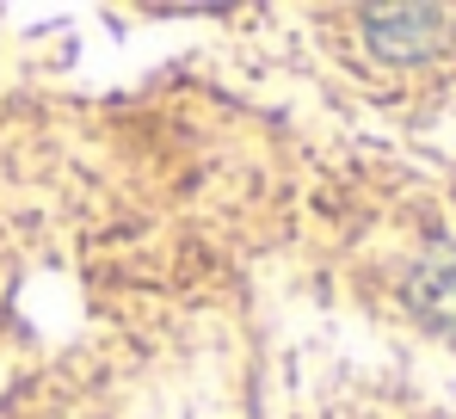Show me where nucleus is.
Listing matches in <instances>:
<instances>
[{"mask_svg":"<svg viewBox=\"0 0 456 419\" xmlns=\"http://www.w3.org/2000/svg\"><path fill=\"white\" fill-rule=\"evenodd\" d=\"M364 25H370V44L382 56H419V50L444 44V31H432V25H451V19L432 6H401V12H370Z\"/></svg>","mask_w":456,"mask_h":419,"instance_id":"nucleus-1","label":"nucleus"}]
</instances>
